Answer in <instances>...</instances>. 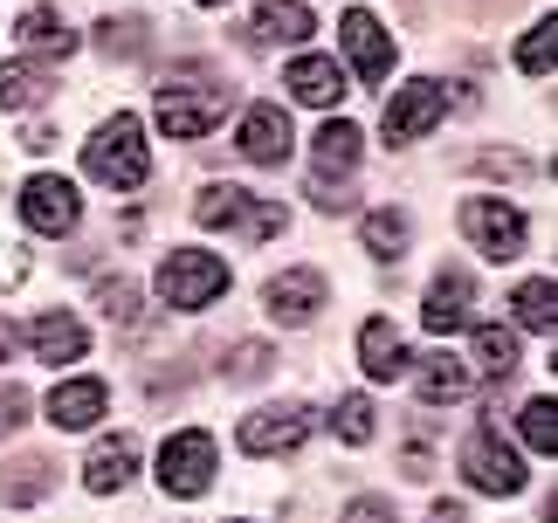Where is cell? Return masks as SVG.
Wrapping results in <instances>:
<instances>
[{"mask_svg": "<svg viewBox=\"0 0 558 523\" xmlns=\"http://www.w3.org/2000/svg\"><path fill=\"white\" fill-rule=\"evenodd\" d=\"M207 483H214V434H201V427L173 434V441L159 448V489L166 496H201Z\"/></svg>", "mask_w": 558, "mask_h": 523, "instance_id": "8", "label": "cell"}, {"mask_svg": "<svg viewBox=\"0 0 558 523\" xmlns=\"http://www.w3.org/2000/svg\"><path fill=\"white\" fill-rule=\"evenodd\" d=\"M201 8H221V0H201Z\"/></svg>", "mask_w": 558, "mask_h": 523, "instance_id": "39", "label": "cell"}, {"mask_svg": "<svg viewBox=\"0 0 558 523\" xmlns=\"http://www.w3.org/2000/svg\"><path fill=\"white\" fill-rule=\"evenodd\" d=\"M21 41H28L35 56H49V62H62L76 49V28L62 14H49V8H35V14H21Z\"/></svg>", "mask_w": 558, "mask_h": 523, "instance_id": "24", "label": "cell"}, {"mask_svg": "<svg viewBox=\"0 0 558 523\" xmlns=\"http://www.w3.org/2000/svg\"><path fill=\"white\" fill-rule=\"evenodd\" d=\"M421 400H427V406H456V400H469V373H462L448 352L421 358Z\"/></svg>", "mask_w": 558, "mask_h": 523, "instance_id": "25", "label": "cell"}, {"mask_svg": "<svg viewBox=\"0 0 558 523\" xmlns=\"http://www.w3.org/2000/svg\"><path fill=\"white\" fill-rule=\"evenodd\" d=\"M311 35H317V14L304 0H263V8L242 21L248 49H283V41H311Z\"/></svg>", "mask_w": 558, "mask_h": 523, "instance_id": "12", "label": "cell"}, {"mask_svg": "<svg viewBox=\"0 0 558 523\" xmlns=\"http://www.w3.org/2000/svg\"><path fill=\"white\" fill-rule=\"evenodd\" d=\"M221 290H228V262L207 248H173L159 262V296L173 311H207V303H221Z\"/></svg>", "mask_w": 558, "mask_h": 523, "instance_id": "4", "label": "cell"}, {"mask_svg": "<svg viewBox=\"0 0 558 523\" xmlns=\"http://www.w3.org/2000/svg\"><path fill=\"white\" fill-rule=\"evenodd\" d=\"M159 131H173V138H201L228 118V83L207 70V62H180V70L159 76Z\"/></svg>", "mask_w": 558, "mask_h": 523, "instance_id": "1", "label": "cell"}, {"mask_svg": "<svg viewBox=\"0 0 558 523\" xmlns=\"http://www.w3.org/2000/svg\"><path fill=\"white\" fill-rule=\"evenodd\" d=\"M193 221L214 228V234H242V242H276V234L290 228V207H276V200H255V193L242 186H207L201 200H193Z\"/></svg>", "mask_w": 558, "mask_h": 523, "instance_id": "3", "label": "cell"}, {"mask_svg": "<svg viewBox=\"0 0 558 523\" xmlns=\"http://www.w3.org/2000/svg\"><path fill=\"white\" fill-rule=\"evenodd\" d=\"M469 338H476V365H483L489 379L518 373V338H510L504 324H476V331H469Z\"/></svg>", "mask_w": 558, "mask_h": 523, "instance_id": "27", "label": "cell"}, {"mask_svg": "<svg viewBox=\"0 0 558 523\" xmlns=\"http://www.w3.org/2000/svg\"><path fill=\"white\" fill-rule=\"evenodd\" d=\"M462 483L483 489V496H518L524 489V454H510V441L483 421V427H469V441H462Z\"/></svg>", "mask_w": 558, "mask_h": 523, "instance_id": "5", "label": "cell"}, {"mask_svg": "<svg viewBox=\"0 0 558 523\" xmlns=\"http://www.w3.org/2000/svg\"><path fill=\"white\" fill-rule=\"evenodd\" d=\"M242 159H255V166H283L290 159V118H283V104H248V118H242Z\"/></svg>", "mask_w": 558, "mask_h": 523, "instance_id": "16", "label": "cell"}, {"mask_svg": "<svg viewBox=\"0 0 558 523\" xmlns=\"http://www.w3.org/2000/svg\"><path fill=\"white\" fill-rule=\"evenodd\" d=\"M359 151H366V131H359L352 118L317 124V138H311V166H317V180H345V172L359 166Z\"/></svg>", "mask_w": 558, "mask_h": 523, "instance_id": "18", "label": "cell"}, {"mask_svg": "<svg viewBox=\"0 0 558 523\" xmlns=\"http://www.w3.org/2000/svg\"><path fill=\"white\" fill-rule=\"evenodd\" d=\"M448 111V90L435 76H421V83H407V90L386 104V145H414L421 131H435V118Z\"/></svg>", "mask_w": 558, "mask_h": 523, "instance_id": "10", "label": "cell"}, {"mask_svg": "<svg viewBox=\"0 0 558 523\" xmlns=\"http://www.w3.org/2000/svg\"><path fill=\"white\" fill-rule=\"evenodd\" d=\"M14 352H21V331H14V324H8V317H0V365H8Z\"/></svg>", "mask_w": 558, "mask_h": 523, "instance_id": "37", "label": "cell"}, {"mask_svg": "<svg viewBox=\"0 0 558 523\" xmlns=\"http://www.w3.org/2000/svg\"><path fill=\"white\" fill-rule=\"evenodd\" d=\"M145 41H153V28H145L138 14L97 21V49H104V56H118V62H132V56H145Z\"/></svg>", "mask_w": 558, "mask_h": 523, "instance_id": "28", "label": "cell"}, {"mask_svg": "<svg viewBox=\"0 0 558 523\" xmlns=\"http://www.w3.org/2000/svg\"><path fill=\"white\" fill-rule=\"evenodd\" d=\"M427 523H462V503H448V496H441V503L427 510Z\"/></svg>", "mask_w": 558, "mask_h": 523, "instance_id": "38", "label": "cell"}, {"mask_svg": "<svg viewBox=\"0 0 558 523\" xmlns=\"http://www.w3.org/2000/svg\"><path fill=\"white\" fill-rule=\"evenodd\" d=\"M462 234L476 242L489 262H518L524 255V214L518 207H504V200H462Z\"/></svg>", "mask_w": 558, "mask_h": 523, "instance_id": "7", "label": "cell"}, {"mask_svg": "<svg viewBox=\"0 0 558 523\" xmlns=\"http://www.w3.org/2000/svg\"><path fill=\"white\" fill-rule=\"evenodd\" d=\"M97 311H111L118 324H138V282H124V276L97 282Z\"/></svg>", "mask_w": 558, "mask_h": 523, "instance_id": "33", "label": "cell"}, {"mask_svg": "<svg viewBox=\"0 0 558 523\" xmlns=\"http://www.w3.org/2000/svg\"><path fill=\"white\" fill-rule=\"evenodd\" d=\"M345 56H352V70L366 76L373 90H379L386 76H393L400 49H393V35L379 28V14H373V8H352V14H345Z\"/></svg>", "mask_w": 558, "mask_h": 523, "instance_id": "11", "label": "cell"}, {"mask_svg": "<svg viewBox=\"0 0 558 523\" xmlns=\"http://www.w3.org/2000/svg\"><path fill=\"white\" fill-rule=\"evenodd\" d=\"M283 76H290V97L311 104V111H331V104L345 97V70H338L331 56H296Z\"/></svg>", "mask_w": 558, "mask_h": 523, "instance_id": "19", "label": "cell"}, {"mask_svg": "<svg viewBox=\"0 0 558 523\" xmlns=\"http://www.w3.org/2000/svg\"><path fill=\"white\" fill-rule=\"evenodd\" d=\"M317 421H325V413H317L311 400L263 406V413H248V421H242V448H248V454H296V448L317 434Z\"/></svg>", "mask_w": 558, "mask_h": 523, "instance_id": "6", "label": "cell"}, {"mask_svg": "<svg viewBox=\"0 0 558 523\" xmlns=\"http://www.w3.org/2000/svg\"><path fill=\"white\" fill-rule=\"evenodd\" d=\"M21 221H28L35 234H70L83 221V200L70 180H56V172H41V180L21 186Z\"/></svg>", "mask_w": 558, "mask_h": 523, "instance_id": "9", "label": "cell"}, {"mask_svg": "<svg viewBox=\"0 0 558 523\" xmlns=\"http://www.w3.org/2000/svg\"><path fill=\"white\" fill-rule=\"evenodd\" d=\"M469 311H476V282H469V269H441L435 282H427V296H421V324H427L435 338L462 331Z\"/></svg>", "mask_w": 558, "mask_h": 523, "instance_id": "13", "label": "cell"}, {"mask_svg": "<svg viewBox=\"0 0 558 523\" xmlns=\"http://www.w3.org/2000/svg\"><path fill=\"white\" fill-rule=\"evenodd\" d=\"M21 421H28V392H21V386H8V379H0V434H14Z\"/></svg>", "mask_w": 558, "mask_h": 523, "instance_id": "35", "label": "cell"}, {"mask_svg": "<svg viewBox=\"0 0 558 523\" xmlns=\"http://www.w3.org/2000/svg\"><path fill=\"white\" fill-rule=\"evenodd\" d=\"M21 338H28V352H35L41 365H76L83 352H90V331H83L70 311H41Z\"/></svg>", "mask_w": 558, "mask_h": 523, "instance_id": "15", "label": "cell"}, {"mask_svg": "<svg viewBox=\"0 0 558 523\" xmlns=\"http://www.w3.org/2000/svg\"><path fill=\"white\" fill-rule=\"evenodd\" d=\"M359 365H366L373 379H400L407 365H414V352H407V344H400V331H393V324H386V317H373L366 331H359Z\"/></svg>", "mask_w": 558, "mask_h": 523, "instance_id": "22", "label": "cell"}, {"mask_svg": "<svg viewBox=\"0 0 558 523\" xmlns=\"http://www.w3.org/2000/svg\"><path fill=\"white\" fill-rule=\"evenodd\" d=\"M345 523H393V510H386V503H373V496H366V503H352V510H345Z\"/></svg>", "mask_w": 558, "mask_h": 523, "instance_id": "36", "label": "cell"}, {"mask_svg": "<svg viewBox=\"0 0 558 523\" xmlns=\"http://www.w3.org/2000/svg\"><path fill=\"white\" fill-rule=\"evenodd\" d=\"M49 489H56V462H49V454H21V462L0 469V510H35Z\"/></svg>", "mask_w": 558, "mask_h": 523, "instance_id": "20", "label": "cell"}, {"mask_svg": "<svg viewBox=\"0 0 558 523\" xmlns=\"http://www.w3.org/2000/svg\"><path fill=\"white\" fill-rule=\"evenodd\" d=\"M132 475H138V441H132V434H111V441H97L90 462H83V489H90V496H118Z\"/></svg>", "mask_w": 558, "mask_h": 523, "instance_id": "17", "label": "cell"}, {"mask_svg": "<svg viewBox=\"0 0 558 523\" xmlns=\"http://www.w3.org/2000/svg\"><path fill=\"white\" fill-rule=\"evenodd\" d=\"M551 49H558V21L545 14L538 28H524V41H518V70L524 76H545L551 70Z\"/></svg>", "mask_w": 558, "mask_h": 523, "instance_id": "31", "label": "cell"}, {"mask_svg": "<svg viewBox=\"0 0 558 523\" xmlns=\"http://www.w3.org/2000/svg\"><path fill=\"white\" fill-rule=\"evenodd\" d=\"M263 311L276 324H311L325 311V276L317 269H283L276 282H263Z\"/></svg>", "mask_w": 558, "mask_h": 523, "instance_id": "14", "label": "cell"}, {"mask_svg": "<svg viewBox=\"0 0 558 523\" xmlns=\"http://www.w3.org/2000/svg\"><path fill=\"white\" fill-rule=\"evenodd\" d=\"M83 172H90L97 186L111 193H138L153 180V151H145V124L132 111H118L104 131H90V145H83Z\"/></svg>", "mask_w": 558, "mask_h": 523, "instance_id": "2", "label": "cell"}, {"mask_svg": "<svg viewBox=\"0 0 558 523\" xmlns=\"http://www.w3.org/2000/svg\"><path fill=\"white\" fill-rule=\"evenodd\" d=\"M41 97H49V70H35V62H0V111H28Z\"/></svg>", "mask_w": 558, "mask_h": 523, "instance_id": "26", "label": "cell"}, {"mask_svg": "<svg viewBox=\"0 0 558 523\" xmlns=\"http://www.w3.org/2000/svg\"><path fill=\"white\" fill-rule=\"evenodd\" d=\"M366 255H379V262H400L407 255V214L400 207H386V214H366Z\"/></svg>", "mask_w": 558, "mask_h": 523, "instance_id": "29", "label": "cell"}, {"mask_svg": "<svg viewBox=\"0 0 558 523\" xmlns=\"http://www.w3.org/2000/svg\"><path fill=\"white\" fill-rule=\"evenodd\" d=\"M518 324H524V331H538V338L558 331V282H551V276L518 282Z\"/></svg>", "mask_w": 558, "mask_h": 523, "instance_id": "23", "label": "cell"}, {"mask_svg": "<svg viewBox=\"0 0 558 523\" xmlns=\"http://www.w3.org/2000/svg\"><path fill=\"white\" fill-rule=\"evenodd\" d=\"M104 406H111V386L104 379H62L49 392V421L56 427H90V421H104Z\"/></svg>", "mask_w": 558, "mask_h": 523, "instance_id": "21", "label": "cell"}, {"mask_svg": "<svg viewBox=\"0 0 558 523\" xmlns=\"http://www.w3.org/2000/svg\"><path fill=\"white\" fill-rule=\"evenodd\" d=\"M524 448L531 454H558V400H524Z\"/></svg>", "mask_w": 558, "mask_h": 523, "instance_id": "30", "label": "cell"}, {"mask_svg": "<svg viewBox=\"0 0 558 523\" xmlns=\"http://www.w3.org/2000/svg\"><path fill=\"white\" fill-rule=\"evenodd\" d=\"M21 276H28V248L8 234V207H0V290H14Z\"/></svg>", "mask_w": 558, "mask_h": 523, "instance_id": "34", "label": "cell"}, {"mask_svg": "<svg viewBox=\"0 0 558 523\" xmlns=\"http://www.w3.org/2000/svg\"><path fill=\"white\" fill-rule=\"evenodd\" d=\"M331 427H338V441H345V448H366L373 441V400H345V406L331 413Z\"/></svg>", "mask_w": 558, "mask_h": 523, "instance_id": "32", "label": "cell"}]
</instances>
